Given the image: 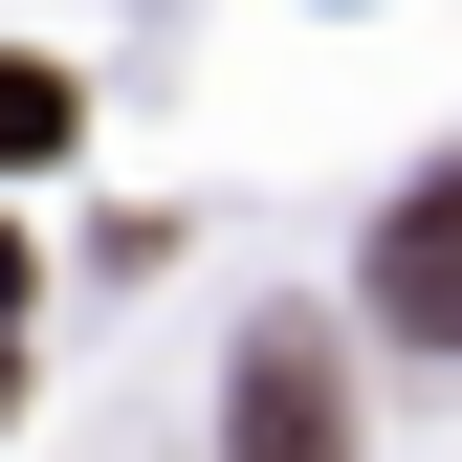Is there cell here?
I'll use <instances>...</instances> for the list:
<instances>
[{
    "mask_svg": "<svg viewBox=\"0 0 462 462\" xmlns=\"http://www.w3.org/2000/svg\"><path fill=\"white\" fill-rule=\"evenodd\" d=\"M220 462H353V374H330V330H243Z\"/></svg>",
    "mask_w": 462,
    "mask_h": 462,
    "instance_id": "obj_1",
    "label": "cell"
},
{
    "mask_svg": "<svg viewBox=\"0 0 462 462\" xmlns=\"http://www.w3.org/2000/svg\"><path fill=\"white\" fill-rule=\"evenodd\" d=\"M374 330H419V353H462V177H419L374 220Z\"/></svg>",
    "mask_w": 462,
    "mask_h": 462,
    "instance_id": "obj_2",
    "label": "cell"
},
{
    "mask_svg": "<svg viewBox=\"0 0 462 462\" xmlns=\"http://www.w3.org/2000/svg\"><path fill=\"white\" fill-rule=\"evenodd\" d=\"M67 154V67H0V177H44Z\"/></svg>",
    "mask_w": 462,
    "mask_h": 462,
    "instance_id": "obj_3",
    "label": "cell"
}]
</instances>
